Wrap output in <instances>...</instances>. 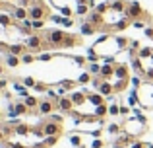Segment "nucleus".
Segmentation results:
<instances>
[{
  "label": "nucleus",
  "mask_w": 153,
  "mask_h": 148,
  "mask_svg": "<svg viewBox=\"0 0 153 148\" xmlns=\"http://www.w3.org/2000/svg\"><path fill=\"white\" fill-rule=\"evenodd\" d=\"M8 148H23L22 144H8Z\"/></svg>",
  "instance_id": "obj_28"
},
{
  "label": "nucleus",
  "mask_w": 153,
  "mask_h": 148,
  "mask_svg": "<svg viewBox=\"0 0 153 148\" xmlns=\"http://www.w3.org/2000/svg\"><path fill=\"white\" fill-rule=\"evenodd\" d=\"M27 49L39 51V49H41V37H39V35H31V37L27 39Z\"/></svg>",
  "instance_id": "obj_10"
},
{
  "label": "nucleus",
  "mask_w": 153,
  "mask_h": 148,
  "mask_svg": "<svg viewBox=\"0 0 153 148\" xmlns=\"http://www.w3.org/2000/svg\"><path fill=\"white\" fill-rule=\"evenodd\" d=\"M66 37H68V33H64V31H60V29H52V31L47 33V41H49L51 47H64Z\"/></svg>",
  "instance_id": "obj_4"
},
{
  "label": "nucleus",
  "mask_w": 153,
  "mask_h": 148,
  "mask_svg": "<svg viewBox=\"0 0 153 148\" xmlns=\"http://www.w3.org/2000/svg\"><path fill=\"white\" fill-rule=\"evenodd\" d=\"M105 115H108V107L105 105V103L99 105V107H95V117H97V119H103Z\"/></svg>",
  "instance_id": "obj_13"
},
{
  "label": "nucleus",
  "mask_w": 153,
  "mask_h": 148,
  "mask_svg": "<svg viewBox=\"0 0 153 148\" xmlns=\"http://www.w3.org/2000/svg\"><path fill=\"white\" fill-rule=\"evenodd\" d=\"M130 148H147V146L143 144L142 140H132V142H130Z\"/></svg>",
  "instance_id": "obj_23"
},
{
  "label": "nucleus",
  "mask_w": 153,
  "mask_h": 148,
  "mask_svg": "<svg viewBox=\"0 0 153 148\" xmlns=\"http://www.w3.org/2000/svg\"><path fill=\"white\" fill-rule=\"evenodd\" d=\"M10 55H16V57H19V55H23L25 53V47L23 45H10Z\"/></svg>",
  "instance_id": "obj_12"
},
{
  "label": "nucleus",
  "mask_w": 153,
  "mask_h": 148,
  "mask_svg": "<svg viewBox=\"0 0 153 148\" xmlns=\"http://www.w3.org/2000/svg\"><path fill=\"white\" fill-rule=\"evenodd\" d=\"M23 86H25V88H35L37 82H35V78H25V80H23Z\"/></svg>",
  "instance_id": "obj_22"
},
{
  "label": "nucleus",
  "mask_w": 153,
  "mask_h": 148,
  "mask_svg": "<svg viewBox=\"0 0 153 148\" xmlns=\"http://www.w3.org/2000/svg\"><path fill=\"white\" fill-rule=\"evenodd\" d=\"M70 99L74 101L76 109H78V107H82L83 103L87 101V94H85V92H74V94H70Z\"/></svg>",
  "instance_id": "obj_8"
},
{
  "label": "nucleus",
  "mask_w": 153,
  "mask_h": 148,
  "mask_svg": "<svg viewBox=\"0 0 153 148\" xmlns=\"http://www.w3.org/2000/svg\"><path fill=\"white\" fill-rule=\"evenodd\" d=\"M6 84H8L6 80H0V88H6Z\"/></svg>",
  "instance_id": "obj_29"
},
{
  "label": "nucleus",
  "mask_w": 153,
  "mask_h": 148,
  "mask_svg": "<svg viewBox=\"0 0 153 148\" xmlns=\"http://www.w3.org/2000/svg\"><path fill=\"white\" fill-rule=\"evenodd\" d=\"M19 62H22V59L19 57H16V55H8V59H6V65L8 66H12V68H14V66H18Z\"/></svg>",
  "instance_id": "obj_15"
},
{
  "label": "nucleus",
  "mask_w": 153,
  "mask_h": 148,
  "mask_svg": "<svg viewBox=\"0 0 153 148\" xmlns=\"http://www.w3.org/2000/svg\"><path fill=\"white\" fill-rule=\"evenodd\" d=\"M33 61H35V57H33L31 53H25V55L22 57V62H25V65H29V62H33Z\"/></svg>",
  "instance_id": "obj_21"
},
{
  "label": "nucleus",
  "mask_w": 153,
  "mask_h": 148,
  "mask_svg": "<svg viewBox=\"0 0 153 148\" xmlns=\"http://www.w3.org/2000/svg\"><path fill=\"white\" fill-rule=\"evenodd\" d=\"M14 16H10V14H2L0 12V23H2L4 27H10V26H14Z\"/></svg>",
  "instance_id": "obj_11"
},
{
  "label": "nucleus",
  "mask_w": 153,
  "mask_h": 148,
  "mask_svg": "<svg viewBox=\"0 0 153 148\" xmlns=\"http://www.w3.org/2000/svg\"><path fill=\"white\" fill-rule=\"evenodd\" d=\"M107 131H108L111 134H116V133H120V131H122V127L116 125V123H112V125H108V127H107Z\"/></svg>",
  "instance_id": "obj_17"
},
{
  "label": "nucleus",
  "mask_w": 153,
  "mask_h": 148,
  "mask_svg": "<svg viewBox=\"0 0 153 148\" xmlns=\"http://www.w3.org/2000/svg\"><path fill=\"white\" fill-rule=\"evenodd\" d=\"M58 107H60V111L62 113H72V111L76 109V105H74V101L70 99V95H60V99H58Z\"/></svg>",
  "instance_id": "obj_7"
},
{
  "label": "nucleus",
  "mask_w": 153,
  "mask_h": 148,
  "mask_svg": "<svg viewBox=\"0 0 153 148\" xmlns=\"http://www.w3.org/2000/svg\"><path fill=\"white\" fill-rule=\"evenodd\" d=\"M82 33H83V35H93V33H95V26H91L89 22H85V23L82 26Z\"/></svg>",
  "instance_id": "obj_16"
},
{
  "label": "nucleus",
  "mask_w": 153,
  "mask_h": 148,
  "mask_svg": "<svg viewBox=\"0 0 153 148\" xmlns=\"http://www.w3.org/2000/svg\"><path fill=\"white\" fill-rule=\"evenodd\" d=\"M2 138H4V134H2V131H0V140H2Z\"/></svg>",
  "instance_id": "obj_31"
},
{
  "label": "nucleus",
  "mask_w": 153,
  "mask_h": 148,
  "mask_svg": "<svg viewBox=\"0 0 153 148\" xmlns=\"http://www.w3.org/2000/svg\"><path fill=\"white\" fill-rule=\"evenodd\" d=\"M126 12H128V18L130 20H140L143 16V8H142L140 2H128Z\"/></svg>",
  "instance_id": "obj_6"
},
{
  "label": "nucleus",
  "mask_w": 153,
  "mask_h": 148,
  "mask_svg": "<svg viewBox=\"0 0 153 148\" xmlns=\"http://www.w3.org/2000/svg\"><path fill=\"white\" fill-rule=\"evenodd\" d=\"M89 74H101V66H99L97 65V62H91V65H89Z\"/></svg>",
  "instance_id": "obj_18"
},
{
  "label": "nucleus",
  "mask_w": 153,
  "mask_h": 148,
  "mask_svg": "<svg viewBox=\"0 0 153 148\" xmlns=\"http://www.w3.org/2000/svg\"><path fill=\"white\" fill-rule=\"evenodd\" d=\"M23 103H25L29 109H31V107H33V109H35V107H39V99L33 98V95H25V101H23Z\"/></svg>",
  "instance_id": "obj_14"
},
{
  "label": "nucleus",
  "mask_w": 153,
  "mask_h": 148,
  "mask_svg": "<svg viewBox=\"0 0 153 148\" xmlns=\"http://www.w3.org/2000/svg\"><path fill=\"white\" fill-rule=\"evenodd\" d=\"M41 131H43V134H45V137H58V134L62 133L60 125H58V123H54V121H51V119L41 125Z\"/></svg>",
  "instance_id": "obj_5"
},
{
  "label": "nucleus",
  "mask_w": 153,
  "mask_h": 148,
  "mask_svg": "<svg viewBox=\"0 0 153 148\" xmlns=\"http://www.w3.org/2000/svg\"><path fill=\"white\" fill-rule=\"evenodd\" d=\"M2 2H10V0H2Z\"/></svg>",
  "instance_id": "obj_33"
},
{
  "label": "nucleus",
  "mask_w": 153,
  "mask_h": 148,
  "mask_svg": "<svg viewBox=\"0 0 153 148\" xmlns=\"http://www.w3.org/2000/svg\"><path fill=\"white\" fill-rule=\"evenodd\" d=\"M70 140H72V144H74V146H82V137H78V134H74Z\"/></svg>",
  "instance_id": "obj_24"
},
{
  "label": "nucleus",
  "mask_w": 153,
  "mask_h": 148,
  "mask_svg": "<svg viewBox=\"0 0 153 148\" xmlns=\"http://www.w3.org/2000/svg\"><path fill=\"white\" fill-rule=\"evenodd\" d=\"M2 72H4V68H2V66H0V74H2Z\"/></svg>",
  "instance_id": "obj_32"
},
{
  "label": "nucleus",
  "mask_w": 153,
  "mask_h": 148,
  "mask_svg": "<svg viewBox=\"0 0 153 148\" xmlns=\"http://www.w3.org/2000/svg\"><path fill=\"white\" fill-rule=\"evenodd\" d=\"M118 113H120V105H116V103L108 105V115H118Z\"/></svg>",
  "instance_id": "obj_19"
},
{
  "label": "nucleus",
  "mask_w": 153,
  "mask_h": 148,
  "mask_svg": "<svg viewBox=\"0 0 153 148\" xmlns=\"http://www.w3.org/2000/svg\"><path fill=\"white\" fill-rule=\"evenodd\" d=\"M136 94H138L140 105L143 109H153V82H149V80L142 82V86L136 90Z\"/></svg>",
  "instance_id": "obj_3"
},
{
  "label": "nucleus",
  "mask_w": 153,
  "mask_h": 148,
  "mask_svg": "<svg viewBox=\"0 0 153 148\" xmlns=\"http://www.w3.org/2000/svg\"><path fill=\"white\" fill-rule=\"evenodd\" d=\"M91 148H103V140H99V138L93 140V142H91Z\"/></svg>",
  "instance_id": "obj_26"
},
{
  "label": "nucleus",
  "mask_w": 153,
  "mask_h": 148,
  "mask_svg": "<svg viewBox=\"0 0 153 148\" xmlns=\"http://www.w3.org/2000/svg\"><path fill=\"white\" fill-rule=\"evenodd\" d=\"M89 80H91V74H89V72H83V74L78 78V82H79V84H87Z\"/></svg>",
  "instance_id": "obj_20"
},
{
  "label": "nucleus",
  "mask_w": 153,
  "mask_h": 148,
  "mask_svg": "<svg viewBox=\"0 0 153 148\" xmlns=\"http://www.w3.org/2000/svg\"><path fill=\"white\" fill-rule=\"evenodd\" d=\"M2 8H4V2H2V0H0V10H2Z\"/></svg>",
  "instance_id": "obj_30"
},
{
  "label": "nucleus",
  "mask_w": 153,
  "mask_h": 148,
  "mask_svg": "<svg viewBox=\"0 0 153 148\" xmlns=\"http://www.w3.org/2000/svg\"><path fill=\"white\" fill-rule=\"evenodd\" d=\"M146 131H147V123H146V119L142 117V113H140V111H136L134 117L126 119V123L122 125V133H124V134H128L130 138H138V137H142Z\"/></svg>",
  "instance_id": "obj_2"
},
{
  "label": "nucleus",
  "mask_w": 153,
  "mask_h": 148,
  "mask_svg": "<svg viewBox=\"0 0 153 148\" xmlns=\"http://www.w3.org/2000/svg\"><path fill=\"white\" fill-rule=\"evenodd\" d=\"M39 113L41 115H51L52 109H54V101H49V99H43V101H39Z\"/></svg>",
  "instance_id": "obj_9"
},
{
  "label": "nucleus",
  "mask_w": 153,
  "mask_h": 148,
  "mask_svg": "<svg viewBox=\"0 0 153 148\" xmlns=\"http://www.w3.org/2000/svg\"><path fill=\"white\" fill-rule=\"evenodd\" d=\"M39 59H41V61H51V59H52V55H41Z\"/></svg>",
  "instance_id": "obj_27"
},
{
  "label": "nucleus",
  "mask_w": 153,
  "mask_h": 148,
  "mask_svg": "<svg viewBox=\"0 0 153 148\" xmlns=\"http://www.w3.org/2000/svg\"><path fill=\"white\" fill-rule=\"evenodd\" d=\"M120 115H124V117L130 115V107H128V105H120Z\"/></svg>",
  "instance_id": "obj_25"
},
{
  "label": "nucleus",
  "mask_w": 153,
  "mask_h": 148,
  "mask_svg": "<svg viewBox=\"0 0 153 148\" xmlns=\"http://www.w3.org/2000/svg\"><path fill=\"white\" fill-rule=\"evenodd\" d=\"M128 41L126 39H120V37H114V35H103L101 39H99L97 43H95L93 47H91V51H93L97 57H103V59H112L114 55L122 53L124 49H126Z\"/></svg>",
  "instance_id": "obj_1"
}]
</instances>
